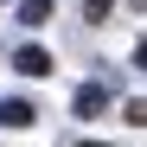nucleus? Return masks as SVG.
Returning a JSON list of instances; mask_svg holds the SVG:
<instances>
[{
	"instance_id": "f257e3e1",
	"label": "nucleus",
	"mask_w": 147,
	"mask_h": 147,
	"mask_svg": "<svg viewBox=\"0 0 147 147\" xmlns=\"http://www.w3.org/2000/svg\"><path fill=\"white\" fill-rule=\"evenodd\" d=\"M38 109L26 102V96H0V128H32Z\"/></svg>"
},
{
	"instance_id": "f03ea898",
	"label": "nucleus",
	"mask_w": 147,
	"mask_h": 147,
	"mask_svg": "<svg viewBox=\"0 0 147 147\" xmlns=\"http://www.w3.org/2000/svg\"><path fill=\"white\" fill-rule=\"evenodd\" d=\"M13 70H19V77H45V70H51V51H45V45H19Z\"/></svg>"
},
{
	"instance_id": "7ed1b4c3",
	"label": "nucleus",
	"mask_w": 147,
	"mask_h": 147,
	"mask_svg": "<svg viewBox=\"0 0 147 147\" xmlns=\"http://www.w3.org/2000/svg\"><path fill=\"white\" fill-rule=\"evenodd\" d=\"M102 109H109V83H83V90H77V115H83V121H96Z\"/></svg>"
},
{
	"instance_id": "20e7f679",
	"label": "nucleus",
	"mask_w": 147,
	"mask_h": 147,
	"mask_svg": "<svg viewBox=\"0 0 147 147\" xmlns=\"http://www.w3.org/2000/svg\"><path fill=\"white\" fill-rule=\"evenodd\" d=\"M19 26H45V19H51V0H19Z\"/></svg>"
},
{
	"instance_id": "39448f33",
	"label": "nucleus",
	"mask_w": 147,
	"mask_h": 147,
	"mask_svg": "<svg viewBox=\"0 0 147 147\" xmlns=\"http://www.w3.org/2000/svg\"><path fill=\"white\" fill-rule=\"evenodd\" d=\"M109 13H115V0H83V19H90V26H102Z\"/></svg>"
},
{
	"instance_id": "423d86ee",
	"label": "nucleus",
	"mask_w": 147,
	"mask_h": 147,
	"mask_svg": "<svg viewBox=\"0 0 147 147\" xmlns=\"http://www.w3.org/2000/svg\"><path fill=\"white\" fill-rule=\"evenodd\" d=\"M83 147H109V141H83Z\"/></svg>"
}]
</instances>
